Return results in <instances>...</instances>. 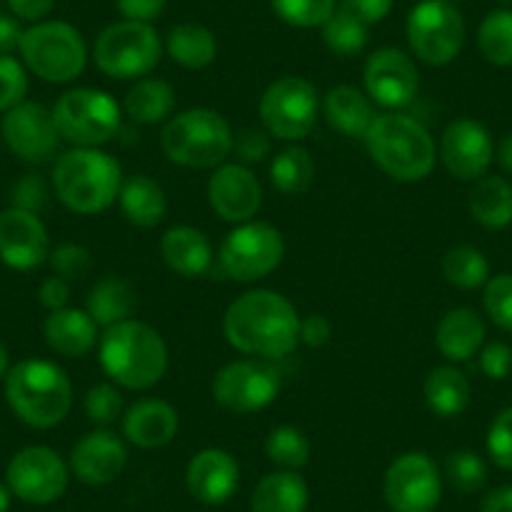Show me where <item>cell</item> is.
<instances>
[{
	"label": "cell",
	"instance_id": "1",
	"mask_svg": "<svg viewBox=\"0 0 512 512\" xmlns=\"http://www.w3.org/2000/svg\"><path fill=\"white\" fill-rule=\"evenodd\" d=\"M299 314L284 294L254 289L241 294L224 314V337L236 352L284 359L299 344Z\"/></svg>",
	"mask_w": 512,
	"mask_h": 512
},
{
	"label": "cell",
	"instance_id": "2",
	"mask_svg": "<svg viewBox=\"0 0 512 512\" xmlns=\"http://www.w3.org/2000/svg\"><path fill=\"white\" fill-rule=\"evenodd\" d=\"M98 357L108 377L126 390H149L169 367V349L154 327L139 319L106 327L98 339Z\"/></svg>",
	"mask_w": 512,
	"mask_h": 512
},
{
	"label": "cell",
	"instance_id": "3",
	"mask_svg": "<svg viewBox=\"0 0 512 512\" xmlns=\"http://www.w3.org/2000/svg\"><path fill=\"white\" fill-rule=\"evenodd\" d=\"M364 141L374 164L395 181L412 184L427 179L435 169L437 149L430 131L405 113L374 116Z\"/></svg>",
	"mask_w": 512,
	"mask_h": 512
},
{
	"label": "cell",
	"instance_id": "4",
	"mask_svg": "<svg viewBox=\"0 0 512 512\" xmlns=\"http://www.w3.org/2000/svg\"><path fill=\"white\" fill-rule=\"evenodd\" d=\"M6 400L26 425L51 430L71 412V379L58 364L46 359H23L8 369Z\"/></svg>",
	"mask_w": 512,
	"mask_h": 512
},
{
	"label": "cell",
	"instance_id": "5",
	"mask_svg": "<svg viewBox=\"0 0 512 512\" xmlns=\"http://www.w3.org/2000/svg\"><path fill=\"white\" fill-rule=\"evenodd\" d=\"M121 164L101 149H71L53 166V186L63 206L76 214H101L118 201Z\"/></svg>",
	"mask_w": 512,
	"mask_h": 512
},
{
	"label": "cell",
	"instance_id": "6",
	"mask_svg": "<svg viewBox=\"0 0 512 512\" xmlns=\"http://www.w3.org/2000/svg\"><path fill=\"white\" fill-rule=\"evenodd\" d=\"M161 149L166 159L186 169H219L234 151V131L221 113L191 108L166 123Z\"/></svg>",
	"mask_w": 512,
	"mask_h": 512
},
{
	"label": "cell",
	"instance_id": "7",
	"mask_svg": "<svg viewBox=\"0 0 512 512\" xmlns=\"http://www.w3.org/2000/svg\"><path fill=\"white\" fill-rule=\"evenodd\" d=\"M53 121L61 141H68L78 149H98L118 134L121 108L111 93L96 88H73L56 101Z\"/></svg>",
	"mask_w": 512,
	"mask_h": 512
},
{
	"label": "cell",
	"instance_id": "8",
	"mask_svg": "<svg viewBox=\"0 0 512 512\" xmlns=\"http://www.w3.org/2000/svg\"><path fill=\"white\" fill-rule=\"evenodd\" d=\"M18 51L26 66L48 83L76 81L88 58L81 33L63 21H43L28 28Z\"/></svg>",
	"mask_w": 512,
	"mask_h": 512
},
{
	"label": "cell",
	"instance_id": "9",
	"mask_svg": "<svg viewBox=\"0 0 512 512\" xmlns=\"http://www.w3.org/2000/svg\"><path fill=\"white\" fill-rule=\"evenodd\" d=\"M161 38L151 23L121 21L103 28L96 38V66L106 76L131 81L154 71L161 61Z\"/></svg>",
	"mask_w": 512,
	"mask_h": 512
},
{
	"label": "cell",
	"instance_id": "10",
	"mask_svg": "<svg viewBox=\"0 0 512 512\" xmlns=\"http://www.w3.org/2000/svg\"><path fill=\"white\" fill-rule=\"evenodd\" d=\"M284 236L264 221H244L226 234L219 249V267L234 282L264 279L282 264Z\"/></svg>",
	"mask_w": 512,
	"mask_h": 512
},
{
	"label": "cell",
	"instance_id": "11",
	"mask_svg": "<svg viewBox=\"0 0 512 512\" xmlns=\"http://www.w3.org/2000/svg\"><path fill=\"white\" fill-rule=\"evenodd\" d=\"M407 41L412 53L427 66H447L465 43V21L450 0H422L407 18Z\"/></svg>",
	"mask_w": 512,
	"mask_h": 512
},
{
	"label": "cell",
	"instance_id": "12",
	"mask_svg": "<svg viewBox=\"0 0 512 512\" xmlns=\"http://www.w3.org/2000/svg\"><path fill=\"white\" fill-rule=\"evenodd\" d=\"M259 116L269 134L282 141H302L319 116L317 88L299 76H284L264 91Z\"/></svg>",
	"mask_w": 512,
	"mask_h": 512
},
{
	"label": "cell",
	"instance_id": "13",
	"mask_svg": "<svg viewBox=\"0 0 512 512\" xmlns=\"http://www.w3.org/2000/svg\"><path fill=\"white\" fill-rule=\"evenodd\" d=\"M282 390V374L269 359H236L221 367L211 382L214 400L224 410L249 415L272 405Z\"/></svg>",
	"mask_w": 512,
	"mask_h": 512
},
{
	"label": "cell",
	"instance_id": "14",
	"mask_svg": "<svg viewBox=\"0 0 512 512\" xmlns=\"http://www.w3.org/2000/svg\"><path fill=\"white\" fill-rule=\"evenodd\" d=\"M440 497V470L425 452H405L384 475V500L395 512H432Z\"/></svg>",
	"mask_w": 512,
	"mask_h": 512
},
{
	"label": "cell",
	"instance_id": "15",
	"mask_svg": "<svg viewBox=\"0 0 512 512\" xmlns=\"http://www.w3.org/2000/svg\"><path fill=\"white\" fill-rule=\"evenodd\" d=\"M8 487L16 497L31 505H51L66 492L68 465L56 450L43 445L16 452L8 465Z\"/></svg>",
	"mask_w": 512,
	"mask_h": 512
},
{
	"label": "cell",
	"instance_id": "16",
	"mask_svg": "<svg viewBox=\"0 0 512 512\" xmlns=\"http://www.w3.org/2000/svg\"><path fill=\"white\" fill-rule=\"evenodd\" d=\"M3 139L18 159L28 164H46L61 146L53 111L33 101L18 103L3 118Z\"/></svg>",
	"mask_w": 512,
	"mask_h": 512
},
{
	"label": "cell",
	"instance_id": "17",
	"mask_svg": "<svg viewBox=\"0 0 512 512\" xmlns=\"http://www.w3.org/2000/svg\"><path fill=\"white\" fill-rule=\"evenodd\" d=\"M364 88L384 108H402L420 91V71L400 48H379L364 66Z\"/></svg>",
	"mask_w": 512,
	"mask_h": 512
},
{
	"label": "cell",
	"instance_id": "18",
	"mask_svg": "<svg viewBox=\"0 0 512 512\" xmlns=\"http://www.w3.org/2000/svg\"><path fill=\"white\" fill-rule=\"evenodd\" d=\"M495 146L492 136L480 121L457 118L445 128L440 139V159L445 169L460 181H477L490 169Z\"/></svg>",
	"mask_w": 512,
	"mask_h": 512
},
{
	"label": "cell",
	"instance_id": "19",
	"mask_svg": "<svg viewBox=\"0 0 512 512\" xmlns=\"http://www.w3.org/2000/svg\"><path fill=\"white\" fill-rule=\"evenodd\" d=\"M51 256V239L38 214L11 206L0 214V262L18 272L36 269Z\"/></svg>",
	"mask_w": 512,
	"mask_h": 512
},
{
	"label": "cell",
	"instance_id": "20",
	"mask_svg": "<svg viewBox=\"0 0 512 512\" xmlns=\"http://www.w3.org/2000/svg\"><path fill=\"white\" fill-rule=\"evenodd\" d=\"M209 204L231 224H244L262 209V184L241 164H221L209 179Z\"/></svg>",
	"mask_w": 512,
	"mask_h": 512
},
{
	"label": "cell",
	"instance_id": "21",
	"mask_svg": "<svg viewBox=\"0 0 512 512\" xmlns=\"http://www.w3.org/2000/svg\"><path fill=\"white\" fill-rule=\"evenodd\" d=\"M128 460L121 437L108 430L83 435L71 450V470L83 485H108L123 472Z\"/></svg>",
	"mask_w": 512,
	"mask_h": 512
},
{
	"label": "cell",
	"instance_id": "22",
	"mask_svg": "<svg viewBox=\"0 0 512 512\" xmlns=\"http://www.w3.org/2000/svg\"><path fill=\"white\" fill-rule=\"evenodd\" d=\"M189 492L204 505H221L239 487V465L234 457L219 447H209L194 455L186 470Z\"/></svg>",
	"mask_w": 512,
	"mask_h": 512
},
{
	"label": "cell",
	"instance_id": "23",
	"mask_svg": "<svg viewBox=\"0 0 512 512\" xmlns=\"http://www.w3.org/2000/svg\"><path fill=\"white\" fill-rule=\"evenodd\" d=\"M179 432V415L164 400H141L123 415V435L141 450L169 445Z\"/></svg>",
	"mask_w": 512,
	"mask_h": 512
},
{
	"label": "cell",
	"instance_id": "24",
	"mask_svg": "<svg viewBox=\"0 0 512 512\" xmlns=\"http://www.w3.org/2000/svg\"><path fill=\"white\" fill-rule=\"evenodd\" d=\"M161 256L171 272L186 279L204 277L214 264L209 236L194 226H171L161 236Z\"/></svg>",
	"mask_w": 512,
	"mask_h": 512
},
{
	"label": "cell",
	"instance_id": "25",
	"mask_svg": "<svg viewBox=\"0 0 512 512\" xmlns=\"http://www.w3.org/2000/svg\"><path fill=\"white\" fill-rule=\"evenodd\" d=\"M43 337L53 352L71 359L86 357L101 339L98 337V324L93 322L91 314L86 309L71 307L48 314V319L43 322Z\"/></svg>",
	"mask_w": 512,
	"mask_h": 512
},
{
	"label": "cell",
	"instance_id": "26",
	"mask_svg": "<svg viewBox=\"0 0 512 512\" xmlns=\"http://www.w3.org/2000/svg\"><path fill=\"white\" fill-rule=\"evenodd\" d=\"M482 342H485V322L475 309H450L437 324L435 344L442 357L450 362H467L475 357Z\"/></svg>",
	"mask_w": 512,
	"mask_h": 512
},
{
	"label": "cell",
	"instance_id": "27",
	"mask_svg": "<svg viewBox=\"0 0 512 512\" xmlns=\"http://www.w3.org/2000/svg\"><path fill=\"white\" fill-rule=\"evenodd\" d=\"M324 116L334 131L349 139H364L374 121L372 103L354 86H334L324 96Z\"/></svg>",
	"mask_w": 512,
	"mask_h": 512
},
{
	"label": "cell",
	"instance_id": "28",
	"mask_svg": "<svg viewBox=\"0 0 512 512\" xmlns=\"http://www.w3.org/2000/svg\"><path fill=\"white\" fill-rule=\"evenodd\" d=\"M136 309H139V294L121 277H103L88 292L86 299V312L91 314L98 327L128 322V319H134Z\"/></svg>",
	"mask_w": 512,
	"mask_h": 512
},
{
	"label": "cell",
	"instance_id": "29",
	"mask_svg": "<svg viewBox=\"0 0 512 512\" xmlns=\"http://www.w3.org/2000/svg\"><path fill=\"white\" fill-rule=\"evenodd\" d=\"M118 206L128 224L151 229L159 226L166 216V194L154 179L144 174H136L126 179L118 191Z\"/></svg>",
	"mask_w": 512,
	"mask_h": 512
},
{
	"label": "cell",
	"instance_id": "30",
	"mask_svg": "<svg viewBox=\"0 0 512 512\" xmlns=\"http://www.w3.org/2000/svg\"><path fill=\"white\" fill-rule=\"evenodd\" d=\"M307 505V482L292 470L262 477L251 495V512H307Z\"/></svg>",
	"mask_w": 512,
	"mask_h": 512
},
{
	"label": "cell",
	"instance_id": "31",
	"mask_svg": "<svg viewBox=\"0 0 512 512\" xmlns=\"http://www.w3.org/2000/svg\"><path fill=\"white\" fill-rule=\"evenodd\" d=\"M470 214L485 229L512 224V184L502 176H482L470 191Z\"/></svg>",
	"mask_w": 512,
	"mask_h": 512
},
{
	"label": "cell",
	"instance_id": "32",
	"mask_svg": "<svg viewBox=\"0 0 512 512\" xmlns=\"http://www.w3.org/2000/svg\"><path fill=\"white\" fill-rule=\"evenodd\" d=\"M425 402L437 417H457L470 405V382L457 367H435L425 379Z\"/></svg>",
	"mask_w": 512,
	"mask_h": 512
},
{
	"label": "cell",
	"instance_id": "33",
	"mask_svg": "<svg viewBox=\"0 0 512 512\" xmlns=\"http://www.w3.org/2000/svg\"><path fill=\"white\" fill-rule=\"evenodd\" d=\"M166 51L179 66L201 71L214 63L219 46H216L214 33L201 23H179L166 36Z\"/></svg>",
	"mask_w": 512,
	"mask_h": 512
},
{
	"label": "cell",
	"instance_id": "34",
	"mask_svg": "<svg viewBox=\"0 0 512 512\" xmlns=\"http://www.w3.org/2000/svg\"><path fill=\"white\" fill-rule=\"evenodd\" d=\"M123 108L136 123H161L174 113L176 91L159 78H144L128 88Z\"/></svg>",
	"mask_w": 512,
	"mask_h": 512
},
{
	"label": "cell",
	"instance_id": "35",
	"mask_svg": "<svg viewBox=\"0 0 512 512\" xmlns=\"http://www.w3.org/2000/svg\"><path fill=\"white\" fill-rule=\"evenodd\" d=\"M269 179H272L274 189L282 194L297 196L309 191L314 181V161L307 149L302 146H289V149L279 151L269 166Z\"/></svg>",
	"mask_w": 512,
	"mask_h": 512
},
{
	"label": "cell",
	"instance_id": "36",
	"mask_svg": "<svg viewBox=\"0 0 512 512\" xmlns=\"http://www.w3.org/2000/svg\"><path fill=\"white\" fill-rule=\"evenodd\" d=\"M442 274L457 289H477L490 277V264L475 246H455L442 259Z\"/></svg>",
	"mask_w": 512,
	"mask_h": 512
},
{
	"label": "cell",
	"instance_id": "37",
	"mask_svg": "<svg viewBox=\"0 0 512 512\" xmlns=\"http://www.w3.org/2000/svg\"><path fill=\"white\" fill-rule=\"evenodd\" d=\"M477 46L492 66H512V11H492L477 31Z\"/></svg>",
	"mask_w": 512,
	"mask_h": 512
},
{
	"label": "cell",
	"instance_id": "38",
	"mask_svg": "<svg viewBox=\"0 0 512 512\" xmlns=\"http://www.w3.org/2000/svg\"><path fill=\"white\" fill-rule=\"evenodd\" d=\"M367 28L369 26H364L362 21H357V18L349 16V13H344L339 8L322 26V36L332 53H339V56H357L367 46Z\"/></svg>",
	"mask_w": 512,
	"mask_h": 512
},
{
	"label": "cell",
	"instance_id": "39",
	"mask_svg": "<svg viewBox=\"0 0 512 512\" xmlns=\"http://www.w3.org/2000/svg\"><path fill=\"white\" fill-rule=\"evenodd\" d=\"M309 440L304 437L302 430L292 425L277 427L269 432L267 437V457L274 465L284 467V470H302L309 462Z\"/></svg>",
	"mask_w": 512,
	"mask_h": 512
},
{
	"label": "cell",
	"instance_id": "40",
	"mask_svg": "<svg viewBox=\"0 0 512 512\" xmlns=\"http://www.w3.org/2000/svg\"><path fill=\"white\" fill-rule=\"evenodd\" d=\"M337 0H272V8L294 28H317L332 18Z\"/></svg>",
	"mask_w": 512,
	"mask_h": 512
},
{
	"label": "cell",
	"instance_id": "41",
	"mask_svg": "<svg viewBox=\"0 0 512 512\" xmlns=\"http://www.w3.org/2000/svg\"><path fill=\"white\" fill-rule=\"evenodd\" d=\"M445 472L450 485L460 492H477L487 482L485 460L472 450L450 452L445 462Z\"/></svg>",
	"mask_w": 512,
	"mask_h": 512
},
{
	"label": "cell",
	"instance_id": "42",
	"mask_svg": "<svg viewBox=\"0 0 512 512\" xmlns=\"http://www.w3.org/2000/svg\"><path fill=\"white\" fill-rule=\"evenodd\" d=\"M83 407H86V415L93 425L106 427V425H113V422L123 415V397L113 384L103 382L86 392Z\"/></svg>",
	"mask_w": 512,
	"mask_h": 512
},
{
	"label": "cell",
	"instance_id": "43",
	"mask_svg": "<svg viewBox=\"0 0 512 512\" xmlns=\"http://www.w3.org/2000/svg\"><path fill=\"white\" fill-rule=\"evenodd\" d=\"M485 312L492 322L505 332H512V274H497L487 282L485 297Z\"/></svg>",
	"mask_w": 512,
	"mask_h": 512
},
{
	"label": "cell",
	"instance_id": "44",
	"mask_svg": "<svg viewBox=\"0 0 512 512\" xmlns=\"http://www.w3.org/2000/svg\"><path fill=\"white\" fill-rule=\"evenodd\" d=\"M48 262H51L56 277H63L66 282H76V279L88 277L93 269L91 251L83 244H71V241L56 246L51 251V256H48Z\"/></svg>",
	"mask_w": 512,
	"mask_h": 512
},
{
	"label": "cell",
	"instance_id": "45",
	"mask_svg": "<svg viewBox=\"0 0 512 512\" xmlns=\"http://www.w3.org/2000/svg\"><path fill=\"white\" fill-rule=\"evenodd\" d=\"M28 93V76L21 61L13 56H0V111H11L23 103Z\"/></svg>",
	"mask_w": 512,
	"mask_h": 512
},
{
	"label": "cell",
	"instance_id": "46",
	"mask_svg": "<svg viewBox=\"0 0 512 512\" xmlns=\"http://www.w3.org/2000/svg\"><path fill=\"white\" fill-rule=\"evenodd\" d=\"M487 452L502 470H512V407H505L487 430Z\"/></svg>",
	"mask_w": 512,
	"mask_h": 512
},
{
	"label": "cell",
	"instance_id": "47",
	"mask_svg": "<svg viewBox=\"0 0 512 512\" xmlns=\"http://www.w3.org/2000/svg\"><path fill=\"white\" fill-rule=\"evenodd\" d=\"M267 128H241L234 134V151L244 164H259L272 154V139Z\"/></svg>",
	"mask_w": 512,
	"mask_h": 512
},
{
	"label": "cell",
	"instance_id": "48",
	"mask_svg": "<svg viewBox=\"0 0 512 512\" xmlns=\"http://www.w3.org/2000/svg\"><path fill=\"white\" fill-rule=\"evenodd\" d=\"M11 201L16 209L38 214V211L46 206V186H43L41 176L28 174V176H23V179H18L16 184H13Z\"/></svg>",
	"mask_w": 512,
	"mask_h": 512
},
{
	"label": "cell",
	"instance_id": "49",
	"mask_svg": "<svg viewBox=\"0 0 512 512\" xmlns=\"http://www.w3.org/2000/svg\"><path fill=\"white\" fill-rule=\"evenodd\" d=\"M480 369L495 382L505 379L512 369V349L505 342H490L480 352Z\"/></svg>",
	"mask_w": 512,
	"mask_h": 512
},
{
	"label": "cell",
	"instance_id": "50",
	"mask_svg": "<svg viewBox=\"0 0 512 512\" xmlns=\"http://www.w3.org/2000/svg\"><path fill=\"white\" fill-rule=\"evenodd\" d=\"M392 6H395V0H342V11L362 21L364 26L384 21L390 16Z\"/></svg>",
	"mask_w": 512,
	"mask_h": 512
},
{
	"label": "cell",
	"instance_id": "51",
	"mask_svg": "<svg viewBox=\"0 0 512 512\" xmlns=\"http://www.w3.org/2000/svg\"><path fill=\"white\" fill-rule=\"evenodd\" d=\"M332 337V324L324 314H309L299 322V342H304L307 347L319 349L329 342Z\"/></svg>",
	"mask_w": 512,
	"mask_h": 512
},
{
	"label": "cell",
	"instance_id": "52",
	"mask_svg": "<svg viewBox=\"0 0 512 512\" xmlns=\"http://www.w3.org/2000/svg\"><path fill=\"white\" fill-rule=\"evenodd\" d=\"M116 6L126 21L151 23L164 13L166 0H116Z\"/></svg>",
	"mask_w": 512,
	"mask_h": 512
},
{
	"label": "cell",
	"instance_id": "53",
	"mask_svg": "<svg viewBox=\"0 0 512 512\" xmlns=\"http://www.w3.org/2000/svg\"><path fill=\"white\" fill-rule=\"evenodd\" d=\"M38 297H41V304L51 312H58V309L68 307V299H71V284L63 277H48L46 282L38 289Z\"/></svg>",
	"mask_w": 512,
	"mask_h": 512
},
{
	"label": "cell",
	"instance_id": "54",
	"mask_svg": "<svg viewBox=\"0 0 512 512\" xmlns=\"http://www.w3.org/2000/svg\"><path fill=\"white\" fill-rule=\"evenodd\" d=\"M53 6L56 0H8V8L18 21H43L53 11Z\"/></svg>",
	"mask_w": 512,
	"mask_h": 512
},
{
	"label": "cell",
	"instance_id": "55",
	"mask_svg": "<svg viewBox=\"0 0 512 512\" xmlns=\"http://www.w3.org/2000/svg\"><path fill=\"white\" fill-rule=\"evenodd\" d=\"M23 33L26 31L21 28L18 18L0 13V56H11V51L21 48Z\"/></svg>",
	"mask_w": 512,
	"mask_h": 512
},
{
	"label": "cell",
	"instance_id": "56",
	"mask_svg": "<svg viewBox=\"0 0 512 512\" xmlns=\"http://www.w3.org/2000/svg\"><path fill=\"white\" fill-rule=\"evenodd\" d=\"M480 512H512V485H502L497 490L487 492Z\"/></svg>",
	"mask_w": 512,
	"mask_h": 512
},
{
	"label": "cell",
	"instance_id": "57",
	"mask_svg": "<svg viewBox=\"0 0 512 512\" xmlns=\"http://www.w3.org/2000/svg\"><path fill=\"white\" fill-rule=\"evenodd\" d=\"M497 161H500L502 169L512 174V131L502 136L500 146H497Z\"/></svg>",
	"mask_w": 512,
	"mask_h": 512
},
{
	"label": "cell",
	"instance_id": "58",
	"mask_svg": "<svg viewBox=\"0 0 512 512\" xmlns=\"http://www.w3.org/2000/svg\"><path fill=\"white\" fill-rule=\"evenodd\" d=\"M11 510V487H6L0 482V512Z\"/></svg>",
	"mask_w": 512,
	"mask_h": 512
},
{
	"label": "cell",
	"instance_id": "59",
	"mask_svg": "<svg viewBox=\"0 0 512 512\" xmlns=\"http://www.w3.org/2000/svg\"><path fill=\"white\" fill-rule=\"evenodd\" d=\"M8 374V349H6V344L0 342V379L6 377Z\"/></svg>",
	"mask_w": 512,
	"mask_h": 512
},
{
	"label": "cell",
	"instance_id": "60",
	"mask_svg": "<svg viewBox=\"0 0 512 512\" xmlns=\"http://www.w3.org/2000/svg\"><path fill=\"white\" fill-rule=\"evenodd\" d=\"M450 3H452V6H455V3H460V0H450Z\"/></svg>",
	"mask_w": 512,
	"mask_h": 512
}]
</instances>
